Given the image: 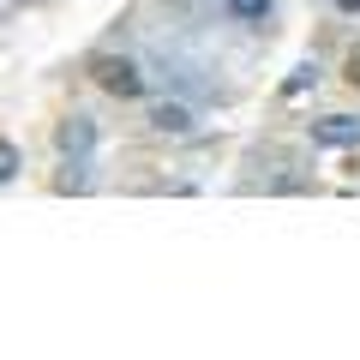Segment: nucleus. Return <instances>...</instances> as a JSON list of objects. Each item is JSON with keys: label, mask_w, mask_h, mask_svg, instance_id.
Here are the masks:
<instances>
[{"label": "nucleus", "mask_w": 360, "mask_h": 360, "mask_svg": "<svg viewBox=\"0 0 360 360\" xmlns=\"http://www.w3.org/2000/svg\"><path fill=\"white\" fill-rule=\"evenodd\" d=\"M312 84H319V60H300V66H295V72H288V78H283V96H307V90H312Z\"/></svg>", "instance_id": "obj_5"}, {"label": "nucleus", "mask_w": 360, "mask_h": 360, "mask_svg": "<svg viewBox=\"0 0 360 360\" xmlns=\"http://www.w3.org/2000/svg\"><path fill=\"white\" fill-rule=\"evenodd\" d=\"M229 13L246 18V25H258V18H270V0H229Z\"/></svg>", "instance_id": "obj_6"}, {"label": "nucleus", "mask_w": 360, "mask_h": 360, "mask_svg": "<svg viewBox=\"0 0 360 360\" xmlns=\"http://www.w3.org/2000/svg\"><path fill=\"white\" fill-rule=\"evenodd\" d=\"M90 78H96L108 96H139L144 90V72L127 60V54H96V60H90Z\"/></svg>", "instance_id": "obj_1"}, {"label": "nucleus", "mask_w": 360, "mask_h": 360, "mask_svg": "<svg viewBox=\"0 0 360 360\" xmlns=\"http://www.w3.org/2000/svg\"><path fill=\"white\" fill-rule=\"evenodd\" d=\"M348 84H360V42L348 49Z\"/></svg>", "instance_id": "obj_8"}, {"label": "nucleus", "mask_w": 360, "mask_h": 360, "mask_svg": "<svg viewBox=\"0 0 360 360\" xmlns=\"http://www.w3.org/2000/svg\"><path fill=\"white\" fill-rule=\"evenodd\" d=\"M336 13H360V0H336Z\"/></svg>", "instance_id": "obj_9"}, {"label": "nucleus", "mask_w": 360, "mask_h": 360, "mask_svg": "<svg viewBox=\"0 0 360 360\" xmlns=\"http://www.w3.org/2000/svg\"><path fill=\"white\" fill-rule=\"evenodd\" d=\"M150 127L162 132V139H186V132H193V108H180V103H156V108H150Z\"/></svg>", "instance_id": "obj_4"}, {"label": "nucleus", "mask_w": 360, "mask_h": 360, "mask_svg": "<svg viewBox=\"0 0 360 360\" xmlns=\"http://www.w3.org/2000/svg\"><path fill=\"white\" fill-rule=\"evenodd\" d=\"M13 174H18V144H6V139H0V186H6Z\"/></svg>", "instance_id": "obj_7"}, {"label": "nucleus", "mask_w": 360, "mask_h": 360, "mask_svg": "<svg viewBox=\"0 0 360 360\" xmlns=\"http://www.w3.org/2000/svg\"><path fill=\"white\" fill-rule=\"evenodd\" d=\"M54 144H60L66 156H90V144H96V127H90L84 115H72V120H60V132H54Z\"/></svg>", "instance_id": "obj_3"}, {"label": "nucleus", "mask_w": 360, "mask_h": 360, "mask_svg": "<svg viewBox=\"0 0 360 360\" xmlns=\"http://www.w3.org/2000/svg\"><path fill=\"white\" fill-rule=\"evenodd\" d=\"M312 144H336V150H348V144H360V120H354V115H324V120H312Z\"/></svg>", "instance_id": "obj_2"}]
</instances>
